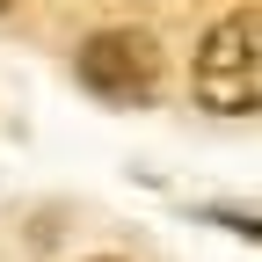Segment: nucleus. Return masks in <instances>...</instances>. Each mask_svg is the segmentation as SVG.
Wrapping results in <instances>:
<instances>
[{
  "label": "nucleus",
  "instance_id": "1",
  "mask_svg": "<svg viewBox=\"0 0 262 262\" xmlns=\"http://www.w3.org/2000/svg\"><path fill=\"white\" fill-rule=\"evenodd\" d=\"M189 88L211 117H255L262 110V8H233L211 22V37L196 44Z\"/></svg>",
  "mask_w": 262,
  "mask_h": 262
},
{
  "label": "nucleus",
  "instance_id": "2",
  "mask_svg": "<svg viewBox=\"0 0 262 262\" xmlns=\"http://www.w3.org/2000/svg\"><path fill=\"white\" fill-rule=\"evenodd\" d=\"M80 88L110 110H139L160 88V44L146 29H102L80 44Z\"/></svg>",
  "mask_w": 262,
  "mask_h": 262
},
{
  "label": "nucleus",
  "instance_id": "3",
  "mask_svg": "<svg viewBox=\"0 0 262 262\" xmlns=\"http://www.w3.org/2000/svg\"><path fill=\"white\" fill-rule=\"evenodd\" d=\"M233 233H248V241H262V219H226Z\"/></svg>",
  "mask_w": 262,
  "mask_h": 262
},
{
  "label": "nucleus",
  "instance_id": "4",
  "mask_svg": "<svg viewBox=\"0 0 262 262\" xmlns=\"http://www.w3.org/2000/svg\"><path fill=\"white\" fill-rule=\"evenodd\" d=\"M95 262H117V255H95Z\"/></svg>",
  "mask_w": 262,
  "mask_h": 262
},
{
  "label": "nucleus",
  "instance_id": "5",
  "mask_svg": "<svg viewBox=\"0 0 262 262\" xmlns=\"http://www.w3.org/2000/svg\"><path fill=\"white\" fill-rule=\"evenodd\" d=\"M0 8H15V0H0Z\"/></svg>",
  "mask_w": 262,
  "mask_h": 262
}]
</instances>
